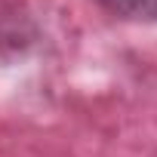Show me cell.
<instances>
[{
  "mask_svg": "<svg viewBox=\"0 0 157 157\" xmlns=\"http://www.w3.org/2000/svg\"><path fill=\"white\" fill-rule=\"evenodd\" d=\"M99 3L120 19H136V22L157 19V0H99Z\"/></svg>",
  "mask_w": 157,
  "mask_h": 157,
  "instance_id": "obj_1",
  "label": "cell"
}]
</instances>
